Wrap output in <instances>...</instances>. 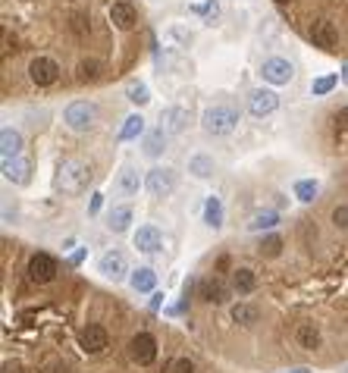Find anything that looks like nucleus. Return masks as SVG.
Masks as SVG:
<instances>
[{
  "instance_id": "f257e3e1",
  "label": "nucleus",
  "mask_w": 348,
  "mask_h": 373,
  "mask_svg": "<svg viewBox=\"0 0 348 373\" xmlns=\"http://www.w3.org/2000/svg\"><path fill=\"white\" fill-rule=\"evenodd\" d=\"M238 120H242V113H238L236 107L214 104V107H208V110L201 113V129H204L208 135H214V138H223V135L236 132Z\"/></svg>"
},
{
  "instance_id": "f03ea898",
  "label": "nucleus",
  "mask_w": 348,
  "mask_h": 373,
  "mask_svg": "<svg viewBox=\"0 0 348 373\" xmlns=\"http://www.w3.org/2000/svg\"><path fill=\"white\" fill-rule=\"evenodd\" d=\"M88 182H91V166L85 164V160H63L60 170H57L53 185H57V192H63V194H75L88 185Z\"/></svg>"
},
{
  "instance_id": "7ed1b4c3",
  "label": "nucleus",
  "mask_w": 348,
  "mask_h": 373,
  "mask_svg": "<svg viewBox=\"0 0 348 373\" xmlns=\"http://www.w3.org/2000/svg\"><path fill=\"white\" fill-rule=\"evenodd\" d=\"M97 120V107L88 101H73V104L63 110V123H66L73 132H88Z\"/></svg>"
},
{
  "instance_id": "20e7f679",
  "label": "nucleus",
  "mask_w": 348,
  "mask_h": 373,
  "mask_svg": "<svg viewBox=\"0 0 348 373\" xmlns=\"http://www.w3.org/2000/svg\"><path fill=\"white\" fill-rule=\"evenodd\" d=\"M129 358L135 361L138 367H151L157 361V339L151 336V333H135L132 339H129Z\"/></svg>"
},
{
  "instance_id": "39448f33",
  "label": "nucleus",
  "mask_w": 348,
  "mask_h": 373,
  "mask_svg": "<svg viewBox=\"0 0 348 373\" xmlns=\"http://www.w3.org/2000/svg\"><path fill=\"white\" fill-rule=\"evenodd\" d=\"M79 345L85 355L97 358V355H104V351L110 348V333H107V326H101V323H88V326L82 329Z\"/></svg>"
},
{
  "instance_id": "423d86ee",
  "label": "nucleus",
  "mask_w": 348,
  "mask_h": 373,
  "mask_svg": "<svg viewBox=\"0 0 348 373\" xmlns=\"http://www.w3.org/2000/svg\"><path fill=\"white\" fill-rule=\"evenodd\" d=\"M260 79L279 88V85H289L295 79V66L286 57H270V60L260 63Z\"/></svg>"
},
{
  "instance_id": "0eeeda50",
  "label": "nucleus",
  "mask_w": 348,
  "mask_h": 373,
  "mask_svg": "<svg viewBox=\"0 0 348 373\" xmlns=\"http://www.w3.org/2000/svg\"><path fill=\"white\" fill-rule=\"evenodd\" d=\"M57 273H60V267H57V261H53L51 254L38 251V254H32V257H29V279H32V283L47 285V283L57 279Z\"/></svg>"
},
{
  "instance_id": "6e6552de",
  "label": "nucleus",
  "mask_w": 348,
  "mask_h": 373,
  "mask_svg": "<svg viewBox=\"0 0 348 373\" xmlns=\"http://www.w3.org/2000/svg\"><path fill=\"white\" fill-rule=\"evenodd\" d=\"M145 188H148L154 198H166V194H173V188H176V170H170V166H154V170H148V176H145Z\"/></svg>"
},
{
  "instance_id": "1a4fd4ad",
  "label": "nucleus",
  "mask_w": 348,
  "mask_h": 373,
  "mask_svg": "<svg viewBox=\"0 0 348 373\" xmlns=\"http://www.w3.org/2000/svg\"><path fill=\"white\" fill-rule=\"evenodd\" d=\"M29 79L38 85V88H47L60 79V63L53 57H35L29 63Z\"/></svg>"
},
{
  "instance_id": "9d476101",
  "label": "nucleus",
  "mask_w": 348,
  "mask_h": 373,
  "mask_svg": "<svg viewBox=\"0 0 348 373\" xmlns=\"http://www.w3.org/2000/svg\"><path fill=\"white\" fill-rule=\"evenodd\" d=\"M97 273L104 279H113V283H119V279L129 273V261L123 251H104L101 254V261H97Z\"/></svg>"
},
{
  "instance_id": "9b49d317",
  "label": "nucleus",
  "mask_w": 348,
  "mask_h": 373,
  "mask_svg": "<svg viewBox=\"0 0 348 373\" xmlns=\"http://www.w3.org/2000/svg\"><path fill=\"white\" fill-rule=\"evenodd\" d=\"M279 107V94L270 88H254L251 94H248V110H251V116H270V113Z\"/></svg>"
},
{
  "instance_id": "f8f14e48",
  "label": "nucleus",
  "mask_w": 348,
  "mask_h": 373,
  "mask_svg": "<svg viewBox=\"0 0 348 373\" xmlns=\"http://www.w3.org/2000/svg\"><path fill=\"white\" fill-rule=\"evenodd\" d=\"M308 38L314 41V47H323V51H336V44H339L336 25L330 19H314L311 29H308Z\"/></svg>"
},
{
  "instance_id": "ddd939ff",
  "label": "nucleus",
  "mask_w": 348,
  "mask_h": 373,
  "mask_svg": "<svg viewBox=\"0 0 348 373\" xmlns=\"http://www.w3.org/2000/svg\"><path fill=\"white\" fill-rule=\"evenodd\" d=\"M107 16H110V23L116 25L119 31H132L135 23H138V13H135V7L129 3V0H113Z\"/></svg>"
},
{
  "instance_id": "4468645a",
  "label": "nucleus",
  "mask_w": 348,
  "mask_h": 373,
  "mask_svg": "<svg viewBox=\"0 0 348 373\" xmlns=\"http://www.w3.org/2000/svg\"><path fill=\"white\" fill-rule=\"evenodd\" d=\"M198 298H201V301H208V305H226V301H229V285L223 283V279H216V276L201 279V285H198Z\"/></svg>"
},
{
  "instance_id": "2eb2a0df",
  "label": "nucleus",
  "mask_w": 348,
  "mask_h": 373,
  "mask_svg": "<svg viewBox=\"0 0 348 373\" xmlns=\"http://www.w3.org/2000/svg\"><path fill=\"white\" fill-rule=\"evenodd\" d=\"M3 179L13 185H25L32 179V160L29 157H16V160H3Z\"/></svg>"
},
{
  "instance_id": "dca6fc26",
  "label": "nucleus",
  "mask_w": 348,
  "mask_h": 373,
  "mask_svg": "<svg viewBox=\"0 0 348 373\" xmlns=\"http://www.w3.org/2000/svg\"><path fill=\"white\" fill-rule=\"evenodd\" d=\"M132 242H135V248L145 251V254H157L163 248V235H160L157 226H138V232L132 235Z\"/></svg>"
},
{
  "instance_id": "f3484780",
  "label": "nucleus",
  "mask_w": 348,
  "mask_h": 373,
  "mask_svg": "<svg viewBox=\"0 0 348 373\" xmlns=\"http://www.w3.org/2000/svg\"><path fill=\"white\" fill-rule=\"evenodd\" d=\"M0 154H3V160L23 157V135L16 132V129H10V126L0 129Z\"/></svg>"
},
{
  "instance_id": "a211bd4d",
  "label": "nucleus",
  "mask_w": 348,
  "mask_h": 373,
  "mask_svg": "<svg viewBox=\"0 0 348 373\" xmlns=\"http://www.w3.org/2000/svg\"><path fill=\"white\" fill-rule=\"evenodd\" d=\"M295 342H298V348H304V351H317L320 345H323L320 326H317V323H298V329H295Z\"/></svg>"
},
{
  "instance_id": "6ab92c4d",
  "label": "nucleus",
  "mask_w": 348,
  "mask_h": 373,
  "mask_svg": "<svg viewBox=\"0 0 348 373\" xmlns=\"http://www.w3.org/2000/svg\"><path fill=\"white\" fill-rule=\"evenodd\" d=\"M160 123H163V129H166L170 135L186 132V126H188V110H186V107H170V110H163Z\"/></svg>"
},
{
  "instance_id": "aec40b11",
  "label": "nucleus",
  "mask_w": 348,
  "mask_h": 373,
  "mask_svg": "<svg viewBox=\"0 0 348 373\" xmlns=\"http://www.w3.org/2000/svg\"><path fill=\"white\" fill-rule=\"evenodd\" d=\"M138 188H141L138 170H135V166H123L119 176H116V192L126 194V198H132V194H138Z\"/></svg>"
},
{
  "instance_id": "412c9836",
  "label": "nucleus",
  "mask_w": 348,
  "mask_h": 373,
  "mask_svg": "<svg viewBox=\"0 0 348 373\" xmlns=\"http://www.w3.org/2000/svg\"><path fill=\"white\" fill-rule=\"evenodd\" d=\"M229 317H232V323H238V326H254V323L260 320V311L254 305H248V301H238V305L229 307Z\"/></svg>"
},
{
  "instance_id": "4be33fe9",
  "label": "nucleus",
  "mask_w": 348,
  "mask_h": 373,
  "mask_svg": "<svg viewBox=\"0 0 348 373\" xmlns=\"http://www.w3.org/2000/svg\"><path fill=\"white\" fill-rule=\"evenodd\" d=\"M232 289H236L238 295H251V292L258 289V273L248 267L232 270Z\"/></svg>"
},
{
  "instance_id": "5701e85b",
  "label": "nucleus",
  "mask_w": 348,
  "mask_h": 373,
  "mask_svg": "<svg viewBox=\"0 0 348 373\" xmlns=\"http://www.w3.org/2000/svg\"><path fill=\"white\" fill-rule=\"evenodd\" d=\"M129 285H132V292H154L157 273L151 267H138V270L129 273Z\"/></svg>"
},
{
  "instance_id": "b1692460",
  "label": "nucleus",
  "mask_w": 348,
  "mask_h": 373,
  "mask_svg": "<svg viewBox=\"0 0 348 373\" xmlns=\"http://www.w3.org/2000/svg\"><path fill=\"white\" fill-rule=\"evenodd\" d=\"M214 170H216L214 157H208V154L188 157V172H192V176H198V179H210V176H214Z\"/></svg>"
},
{
  "instance_id": "393cba45",
  "label": "nucleus",
  "mask_w": 348,
  "mask_h": 373,
  "mask_svg": "<svg viewBox=\"0 0 348 373\" xmlns=\"http://www.w3.org/2000/svg\"><path fill=\"white\" fill-rule=\"evenodd\" d=\"M163 151H166V129L157 126V129H151V132L145 135V154H148V157H160Z\"/></svg>"
},
{
  "instance_id": "a878e982",
  "label": "nucleus",
  "mask_w": 348,
  "mask_h": 373,
  "mask_svg": "<svg viewBox=\"0 0 348 373\" xmlns=\"http://www.w3.org/2000/svg\"><path fill=\"white\" fill-rule=\"evenodd\" d=\"M132 223V207H113L107 217V229L110 232H126Z\"/></svg>"
},
{
  "instance_id": "bb28decb",
  "label": "nucleus",
  "mask_w": 348,
  "mask_h": 373,
  "mask_svg": "<svg viewBox=\"0 0 348 373\" xmlns=\"http://www.w3.org/2000/svg\"><path fill=\"white\" fill-rule=\"evenodd\" d=\"M204 223H208L210 229H220L223 226V204H220V198H214V194H210L208 204H204Z\"/></svg>"
},
{
  "instance_id": "cd10ccee",
  "label": "nucleus",
  "mask_w": 348,
  "mask_h": 373,
  "mask_svg": "<svg viewBox=\"0 0 348 373\" xmlns=\"http://www.w3.org/2000/svg\"><path fill=\"white\" fill-rule=\"evenodd\" d=\"M141 135H145V120H141L138 113H132L126 120V126H123V132H119V138H123V142H135Z\"/></svg>"
},
{
  "instance_id": "c85d7f7f",
  "label": "nucleus",
  "mask_w": 348,
  "mask_h": 373,
  "mask_svg": "<svg viewBox=\"0 0 348 373\" xmlns=\"http://www.w3.org/2000/svg\"><path fill=\"white\" fill-rule=\"evenodd\" d=\"M126 97L132 101L135 107H145L151 101V91H148V85H145V82H129L126 85Z\"/></svg>"
},
{
  "instance_id": "c756f323",
  "label": "nucleus",
  "mask_w": 348,
  "mask_h": 373,
  "mask_svg": "<svg viewBox=\"0 0 348 373\" xmlns=\"http://www.w3.org/2000/svg\"><path fill=\"white\" fill-rule=\"evenodd\" d=\"M317 192H320V185L314 179H301V182H295V198L301 204H311L314 198H317Z\"/></svg>"
},
{
  "instance_id": "7c9ffc66",
  "label": "nucleus",
  "mask_w": 348,
  "mask_h": 373,
  "mask_svg": "<svg viewBox=\"0 0 348 373\" xmlns=\"http://www.w3.org/2000/svg\"><path fill=\"white\" fill-rule=\"evenodd\" d=\"M336 82H339V75H320V79H314V82H311V94L314 97L330 94V91L336 88Z\"/></svg>"
},
{
  "instance_id": "2f4dec72",
  "label": "nucleus",
  "mask_w": 348,
  "mask_h": 373,
  "mask_svg": "<svg viewBox=\"0 0 348 373\" xmlns=\"http://www.w3.org/2000/svg\"><path fill=\"white\" fill-rule=\"evenodd\" d=\"M279 223V217H276L273 210H267V214H254V220L248 223V229L251 232H260V229H273V226Z\"/></svg>"
},
{
  "instance_id": "473e14b6",
  "label": "nucleus",
  "mask_w": 348,
  "mask_h": 373,
  "mask_svg": "<svg viewBox=\"0 0 348 373\" xmlns=\"http://www.w3.org/2000/svg\"><path fill=\"white\" fill-rule=\"evenodd\" d=\"M279 251H282L279 235H267V239L260 242V257H279Z\"/></svg>"
},
{
  "instance_id": "72a5a7b5",
  "label": "nucleus",
  "mask_w": 348,
  "mask_h": 373,
  "mask_svg": "<svg viewBox=\"0 0 348 373\" xmlns=\"http://www.w3.org/2000/svg\"><path fill=\"white\" fill-rule=\"evenodd\" d=\"M333 123H336V135H339V138H348V107L333 113Z\"/></svg>"
},
{
  "instance_id": "f704fd0d",
  "label": "nucleus",
  "mask_w": 348,
  "mask_h": 373,
  "mask_svg": "<svg viewBox=\"0 0 348 373\" xmlns=\"http://www.w3.org/2000/svg\"><path fill=\"white\" fill-rule=\"evenodd\" d=\"M333 223H336V229L348 232V204H339V207L333 210Z\"/></svg>"
},
{
  "instance_id": "c9c22d12",
  "label": "nucleus",
  "mask_w": 348,
  "mask_h": 373,
  "mask_svg": "<svg viewBox=\"0 0 348 373\" xmlns=\"http://www.w3.org/2000/svg\"><path fill=\"white\" fill-rule=\"evenodd\" d=\"M170 38H176V41H179L182 47H188V44L195 41L192 31H188V29H179V25H173V29H170Z\"/></svg>"
},
{
  "instance_id": "e433bc0d",
  "label": "nucleus",
  "mask_w": 348,
  "mask_h": 373,
  "mask_svg": "<svg viewBox=\"0 0 348 373\" xmlns=\"http://www.w3.org/2000/svg\"><path fill=\"white\" fill-rule=\"evenodd\" d=\"M97 75V60H85V63H79V79L85 82V79H95Z\"/></svg>"
},
{
  "instance_id": "4c0bfd02",
  "label": "nucleus",
  "mask_w": 348,
  "mask_h": 373,
  "mask_svg": "<svg viewBox=\"0 0 348 373\" xmlns=\"http://www.w3.org/2000/svg\"><path fill=\"white\" fill-rule=\"evenodd\" d=\"M170 373H195V364L188 358H179V361H173Z\"/></svg>"
},
{
  "instance_id": "58836bf2",
  "label": "nucleus",
  "mask_w": 348,
  "mask_h": 373,
  "mask_svg": "<svg viewBox=\"0 0 348 373\" xmlns=\"http://www.w3.org/2000/svg\"><path fill=\"white\" fill-rule=\"evenodd\" d=\"M101 204H104V194H91V207H88V214H97V210H101Z\"/></svg>"
},
{
  "instance_id": "ea45409f",
  "label": "nucleus",
  "mask_w": 348,
  "mask_h": 373,
  "mask_svg": "<svg viewBox=\"0 0 348 373\" xmlns=\"http://www.w3.org/2000/svg\"><path fill=\"white\" fill-rule=\"evenodd\" d=\"M163 307V292H154V295H151V311H160Z\"/></svg>"
},
{
  "instance_id": "a19ab883",
  "label": "nucleus",
  "mask_w": 348,
  "mask_h": 373,
  "mask_svg": "<svg viewBox=\"0 0 348 373\" xmlns=\"http://www.w3.org/2000/svg\"><path fill=\"white\" fill-rule=\"evenodd\" d=\"M73 29L79 31V35L85 31V16H73Z\"/></svg>"
},
{
  "instance_id": "79ce46f5",
  "label": "nucleus",
  "mask_w": 348,
  "mask_h": 373,
  "mask_svg": "<svg viewBox=\"0 0 348 373\" xmlns=\"http://www.w3.org/2000/svg\"><path fill=\"white\" fill-rule=\"evenodd\" d=\"M282 373H314L311 367H292V370H282Z\"/></svg>"
},
{
  "instance_id": "37998d69",
  "label": "nucleus",
  "mask_w": 348,
  "mask_h": 373,
  "mask_svg": "<svg viewBox=\"0 0 348 373\" xmlns=\"http://www.w3.org/2000/svg\"><path fill=\"white\" fill-rule=\"evenodd\" d=\"M342 82L348 85V63H342Z\"/></svg>"
},
{
  "instance_id": "c03bdc74",
  "label": "nucleus",
  "mask_w": 348,
  "mask_h": 373,
  "mask_svg": "<svg viewBox=\"0 0 348 373\" xmlns=\"http://www.w3.org/2000/svg\"><path fill=\"white\" fill-rule=\"evenodd\" d=\"M3 373H23V370H19V367H13V364H7V367H3Z\"/></svg>"
},
{
  "instance_id": "a18cd8bd",
  "label": "nucleus",
  "mask_w": 348,
  "mask_h": 373,
  "mask_svg": "<svg viewBox=\"0 0 348 373\" xmlns=\"http://www.w3.org/2000/svg\"><path fill=\"white\" fill-rule=\"evenodd\" d=\"M276 3H292V0H276Z\"/></svg>"
}]
</instances>
